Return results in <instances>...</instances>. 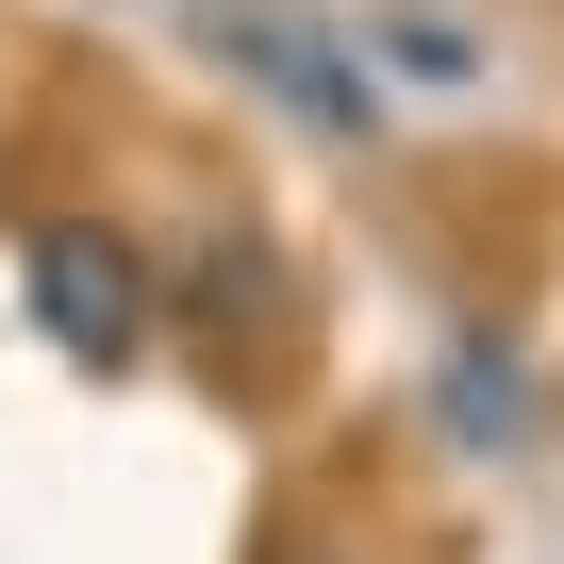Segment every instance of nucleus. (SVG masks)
<instances>
[{
    "mask_svg": "<svg viewBox=\"0 0 564 564\" xmlns=\"http://www.w3.org/2000/svg\"><path fill=\"white\" fill-rule=\"evenodd\" d=\"M249 282H265V249H249V232H216V249H199V316H216V333H249V316H265Z\"/></svg>",
    "mask_w": 564,
    "mask_h": 564,
    "instance_id": "nucleus-3",
    "label": "nucleus"
},
{
    "mask_svg": "<svg viewBox=\"0 0 564 564\" xmlns=\"http://www.w3.org/2000/svg\"><path fill=\"white\" fill-rule=\"evenodd\" d=\"M199 34H216L282 117H300V133H366V84H349V51L300 18V0H199Z\"/></svg>",
    "mask_w": 564,
    "mask_h": 564,
    "instance_id": "nucleus-2",
    "label": "nucleus"
},
{
    "mask_svg": "<svg viewBox=\"0 0 564 564\" xmlns=\"http://www.w3.org/2000/svg\"><path fill=\"white\" fill-rule=\"evenodd\" d=\"M18 282H34V333H51L84 382H117V366L150 349V265H133V232H100V216H34Z\"/></svg>",
    "mask_w": 564,
    "mask_h": 564,
    "instance_id": "nucleus-1",
    "label": "nucleus"
},
{
    "mask_svg": "<svg viewBox=\"0 0 564 564\" xmlns=\"http://www.w3.org/2000/svg\"><path fill=\"white\" fill-rule=\"evenodd\" d=\"M448 415H465V448H514V382H498V349L448 366Z\"/></svg>",
    "mask_w": 564,
    "mask_h": 564,
    "instance_id": "nucleus-4",
    "label": "nucleus"
}]
</instances>
